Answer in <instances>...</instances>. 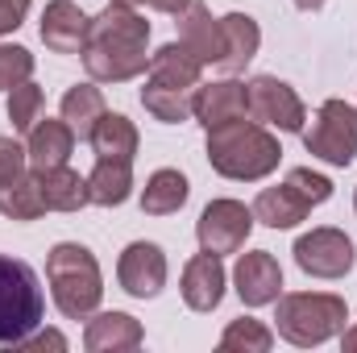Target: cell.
<instances>
[{
	"instance_id": "1",
	"label": "cell",
	"mask_w": 357,
	"mask_h": 353,
	"mask_svg": "<svg viewBox=\"0 0 357 353\" xmlns=\"http://www.w3.org/2000/svg\"><path fill=\"white\" fill-rule=\"evenodd\" d=\"M146 42H150V21L133 4L108 0L88 25L84 67L96 84H129L150 67Z\"/></svg>"
},
{
	"instance_id": "2",
	"label": "cell",
	"mask_w": 357,
	"mask_h": 353,
	"mask_svg": "<svg viewBox=\"0 0 357 353\" xmlns=\"http://www.w3.org/2000/svg\"><path fill=\"white\" fill-rule=\"evenodd\" d=\"M282 146L258 121H225L216 129H208V163L212 171L237 183H258L270 171H278Z\"/></svg>"
},
{
	"instance_id": "3",
	"label": "cell",
	"mask_w": 357,
	"mask_h": 353,
	"mask_svg": "<svg viewBox=\"0 0 357 353\" xmlns=\"http://www.w3.org/2000/svg\"><path fill=\"white\" fill-rule=\"evenodd\" d=\"M46 283H50V295L67 320H88L104 299L100 266L91 258V250L79 241H59L46 254Z\"/></svg>"
},
{
	"instance_id": "4",
	"label": "cell",
	"mask_w": 357,
	"mask_h": 353,
	"mask_svg": "<svg viewBox=\"0 0 357 353\" xmlns=\"http://www.w3.org/2000/svg\"><path fill=\"white\" fill-rule=\"evenodd\" d=\"M274 303H278V316H274L278 337L299 350L333 341L337 333H345V320H349L345 299L328 291H295V295H278Z\"/></svg>"
},
{
	"instance_id": "5",
	"label": "cell",
	"mask_w": 357,
	"mask_h": 353,
	"mask_svg": "<svg viewBox=\"0 0 357 353\" xmlns=\"http://www.w3.org/2000/svg\"><path fill=\"white\" fill-rule=\"evenodd\" d=\"M42 312H46V299L33 266L0 254V345L13 350L21 337H29L42 324Z\"/></svg>"
},
{
	"instance_id": "6",
	"label": "cell",
	"mask_w": 357,
	"mask_h": 353,
	"mask_svg": "<svg viewBox=\"0 0 357 353\" xmlns=\"http://www.w3.org/2000/svg\"><path fill=\"white\" fill-rule=\"evenodd\" d=\"M303 133V150L328 167H349L357 158V108L345 100H324Z\"/></svg>"
},
{
	"instance_id": "7",
	"label": "cell",
	"mask_w": 357,
	"mask_h": 353,
	"mask_svg": "<svg viewBox=\"0 0 357 353\" xmlns=\"http://www.w3.org/2000/svg\"><path fill=\"white\" fill-rule=\"evenodd\" d=\"M254 233V208H245L241 200H212L199 220H195V237L199 250L208 254H237Z\"/></svg>"
},
{
	"instance_id": "8",
	"label": "cell",
	"mask_w": 357,
	"mask_h": 353,
	"mask_svg": "<svg viewBox=\"0 0 357 353\" xmlns=\"http://www.w3.org/2000/svg\"><path fill=\"white\" fill-rule=\"evenodd\" d=\"M295 262L312 278H345L357 262V246L341 229H312L295 241Z\"/></svg>"
},
{
	"instance_id": "9",
	"label": "cell",
	"mask_w": 357,
	"mask_h": 353,
	"mask_svg": "<svg viewBox=\"0 0 357 353\" xmlns=\"http://www.w3.org/2000/svg\"><path fill=\"white\" fill-rule=\"evenodd\" d=\"M245 96H250V117L258 125H270L278 133H299L307 112H303V100L295 96L291 84L274 80V75H258L245 84Z\"/></svg>"
},
{
	"instance_id": "10",
	"label": "cell",
	"mask_w": 357,
	"mask_h": 353,
	"mask_svg": "<svg viewBox=\"0 0 357 353\" xmlns=\"http://www.w3.org/2000/svg\"><path fill=\"white\" fill-rule=\"evenodd\" d=\"M116 278L133 299H154L167 287V254L154 241H133L125 246L121 262H116Z\"/></svg>"
},
{
	"instance_id": "11",
	"label": "cell",
	"mask_w": 357,
	"mask_h": 353,
	"mask_svg": "<svg viewBox=\"0 0 357 353\" xmlns=\"http://www.w3.org/2000/svg\"><path fill=\"white\" fill-rule=\"evenodd\" d=\"M233 283H237V295L245 308H266L282 295V266L270 250L241 254L233 266Z\"/></svg>"
},
{
	"instance_id": "12",
	"label": "cell",
	"mask_w": 357,
	"mask_h": 353,
	"mask_svg": "<svg viewBox=\"0 0 357 353\" xmlns=\"http://www.w3.org/2000/svg\"><path fill=\"white\" fill-rule=\"evenodd\" d=\"M178 46L195 59V63H216L225 59V29H220V17L208 13L204 0H191L183 13H178Z\"/></svg>"
},
{
	"instance_id": "13",
	"label": "cell",
	"mask_w": 357,
	"mask_h": 353,
	"mask_svg": "<svg viewBox=\"0 0 357 353\" xmlns=\"http://www.w3.org/2000/svg\"><path fill=\"white\" fill-rule=\"evenodd\" d=\"M91 17L75 0H50L42 13V42L54 54H84Z\"/></svg>"
},
{
	"instance_id": "14",
	"label": "cell",
	"mask_w": 357,
	"mask_h": 353,
	"mask_svg": "<svg viewBox=\"0 0 357 353\" xmlns=\"http://www.w3.org/2000/svg\"><path fill=\"white\" fill-rule=\"evenodd\" d=\"M225 299V266L220 254L199 250L191 262L183 266V303L191 312H216Z\"/></svg>"
},
{
	"instance_id": "15",
	"label": "cell",
	"mask_w": 357,
	"mask_h": 353,
	"mask_svg": "<svg viewBox=\"0 0 357 353\" xmlns=\"http://www.w3.org/2000/svg\"><path fill=\"white\" fill-rule=\"evenodd\" d=\"M191 117H195L204 129H216V125H225V121H241V117H250L245 84H237V80H220V84L195 88Z\"/></svg>"
},
{
	"instance_id": "16",
	"label": "cell",
	"mask_w": 357,
	"mask_h": 353,
	"mask_svg": "<svg viewBox=\"0 0 357 353\" xmlns=\"http://www.w3.org/2000/svg\"><path fill=\"white\" fill-rule=\"evenodd\" d=\"M29 142H25V154H29V171H46V167H63L67 158H71V150H75V129L59 117V121H38L29 133H25Z\"/></svg>"
},
{
	"instance_id": "17",
	"label": "cell",
	"mask_w": 357,
	"mask_h": 353,
	"mask_svg": "<svg viewBox=\"0 0 357 353\" xmlns=\"http://www.w3.org/2000/svg\"><path fill=\"white\" fill-rule=\"evenodd\" d=\"M142 324L129 316V312H91L88 333H84V345L88 353H129L142 345Z\"/></svg>"
},
{
	"instance_id": "18",
	"label": "cell",
	"mask_w": 357,
	"mask_h": 353,
	"mask_svg": "<svg viewBox=\"0 0 357 353\" xmlns=\"http://www.w3.org/2000/svg\"><path fill=\"white\" fill-rule=\"evenodd\" d=\"M307 212H312V204H307L291 183L262 187L258 200H254V220H262L266 229H295Z\"/></svg>"
},
{
	"instance_id": "19",
	"label": "cell",
	"mask_w": 357,
	"mask_h": 353,
	"mask_svg": "<svg viewBox=\"0 0 357 353\" xmlns=\"http://www.w3.org/2000/svg\"><path fill=\"white\" fill-rule=\"evenodd\" d=\"M220 29H225V59H220V67H225L229 75H237V71H245V63L258 54L262 29H258V21H254L250 13H225V17H220Z\"/></svg>"
},
{
	"instance_id": "20",
	"label": "cell",
	"mask_w": 357,
	"mask_h": 353,
	"mask_svg": "<svg viewBox=\"0 0 357 353\" xmlns=\"http://www.w3.org/2000/svg\"><path fill=\"white\" fill-rule=\"evenodd\" d=\"M33 175H38V187H42V200H46V208H54V212H79L84 204H91L88 179L79 175V171H71L67 163H63V167L33 171Z\"/></svg>"
},
{
	"instance_id": "21",
	"label": "cell",
	"mask_w": 357,
	"mask_h": 353,
	"mask_svg": "<svg viewBox=\"0 0 357 353\" xmlns=\"http://www.w3.org/2000/svg\"><path fill=\"white\" fill-rule=\"evenodd\" d=\"M91 150H96V158H125V163H133V154H137V146H142V137H137V125L125 117V112H104L100 121H96V129H91Z\"/></svg>"
},
{
	"instance_id": "22",
	"label": "cell",
	"mask_w": 357,
	"mask_h": 353,
	"mask_svg": "<svg viewBox=\"0 0 357 353\" xmlns=\"http://www.w3.org/2000/svg\"><path fill=\"white\" fill-rule=\"evenodd\" d=\"M133 191V163L125 158H96V171L88 175V195L100 208H116L125 204Z\"/></svg>"
},
{
	"instance_id": "23",
	"label": "cell",
	"mask_w": 357,
	"mask_h": 353,
	"mask_svg": "<svg viewBox=\"0 0 357 353\" xmlns=\"http://www.w3.org/2000/svg\"><path fill=\"white\" fill-rule=\"evenodd\" d=\"M150 80L154 84H167V88H199V75H204V63H195L178 42H167L150 54Z\"/></svg>"
},
{
	"instance_id": "24",
	"label": "cell",
	"mask_w": 357,
	"mask_h": 353,
	"mask_svg": "<svg viewBox=\"0 0 357 353\" xmlns=\"http://www.w3.org/2000/svg\"><path fill=\"white\" fill-rule=\"evenodd\" d=\"M187 195H191L187 175L175 171V167H162V171L150 175L146 191H142V212L146 216H171V212H178L187 204Z\"/></svg>"
},
{
	"instance_id": "25",
	"label": "cell",
	"mask_w": 357,
	"mask_h": 353,
	"mask_svg": "<svg viewBox=\"0 0 357 353\" xmlns=\"http://www.w3.org/2000/svg\"><path fill=\"white\" fill-rule=\"evenodd\" d=\"M108 108H104V96L96 84H75V88H67L63 96V121L75 129V137L79 142H88L91 129H96V121L104 117Z\"/></svg>"
},
{
	"instance_id": "26",
	"label": "cell",
	"mask_w": 357,
	"mask_h": 353,
	"mask_svg": "<svg viewBox=\"0 0 357 353\" xmlns=\"http://www.w3.org/2000/svg\"><path fill=\"white\" fill-rule=\"evenodd\" d=\"M0 212L8 216V220H38L42 212H46V200H42V187H38V175L33 171H25V175H17L13 183H4L0 187Z\"/></svg>"
},
{
	"instance_id": "27",
	"label": "cell",
	"mask_w": 357,
	"mask_h": 353,
	"mask_svg": "<svg viewBox=\"0 0 357 353\" xmlns=\"http://www.w3.org/2000/svg\"><path fill=\"white\" fill-rule=\"evenodd\" d=\"M142 104H146V112H150L154 121H162V125H178V121L191 117L195 88H167V84L146 80V88H142Z\"/></svg>"
},
{
	"instance_id": "28",
	"label": "cell",
	"mask_w": 357,
	"mask_h": 353,
	"mask_svg": "<svg viewBox=\"0 0 357 353\" xmlns=\"http://www.w3.org/2000/svg\"><path fill=\"white\" fill-rule=\"evenodd\" d=\"M274 345V333H270L262 320H233L225 333H220V353H266Z\"/></svg>"
},
{
	"instance_id": "29",
	"label": "cell",
	"mask_w": 357,
	"mask_h": 353,
	"mask_svg": "<svg viewBox=\"0 0 357 353\" xmlns=\"http://www.w3.org/2000/svg\"><path fill=\"white\" fill-rule=\"evenodd\" d=\"M42 88L33 84V80H25V84H17V88H8V121H13V129L17 133H29L42 117Z\"/></svg>"
},
{
	"instance_id": "30",
	"label": "cell",
	"mask_w": 357,
	"mask_h": 353,
	"mask_svg": "<svg viewBox=\"0 0 357 353\" xmlns=\"http://www.w3.org/2000/svg\"><path fill=\"white\" fill-rule=\"evenodd\" d=\"M33 75V54L25 46H0V88H17Z\"/></svg>"
},
{
	"instance_id": "31",
	"label": "cell",
	"mask_w": 357,
	"mask_h": 353,
	"mask_svg": "<svg viewBox=\"0 0 357 353\" xmlns=\"http://www.w3.org/2000/svg\"><path fill=\"white\" fill-rule=\"evenodd\" d=\"M287 183L316 208V204H324L328 195H333V179L328 175H320V171H312V167H295L291 175H287Z\"/></svg>"
},
{
	"instance_id": "32",
	"label": "cell",
	"mask_w": 357,
	"mask_h": 353,
	"mask_svg": "<svg viewBox=\"0 0 357 353\" xmlns=\"http://www.w3.org/2000/svg\"><path fill=\"white\" fill-rule=\"evenodd\" d=\"M25 167H29L25 146H21V142H13V137H0V187H4V183H13L17 175H25Z\"/></svg>"
},
{
	"instance_id": "33",
	"label": "cell",
	"mask_w": 357,
	"mask_h": 353,
	"mask_svg": "<svg viewBox=\"0 0 357 353\" xmlns=\"http://www.w3.org/2000/svg\"><path fill=\"white\" fill-rule=\"evenodd\" d=\"M13 350H21V353H42V350H67V337H63V333H54V329H46V333H38V329H33V333H29V337H21V341H17V345H13Z\"/></svg>"
},
{
	"instance_id": "34",
	"label": "cell",
	"mask_w": 357,
	"mask_h": 353,
	"mask_svg": "<svg viewBox=\"0 0 357 353\" xmlns=\"http://www.w3.org/2000/svg\"><path fill=\"white\" fill-rule=\"evenodd\" d=\"M25 13H29V0H0V38L13 33L25 21Z\"/></svg>"
},
{
	"instance_id": "35",
	"label": "cell",
	"mask_w": 357,
	"mask_h": 353,
	"mask_svg": "<svg viewBox=\"0 0 357 353\" xmlns=\"http://www.w3.org/2000/svg\"><path fill=\"white\" fill-rule=\"evenodd\" d=\"M121 4H133V8H154V13H171V17H178L191 0H121Z\"/></svg>"
},
{
	"instance_id": "36",
	"label": "cell",
	"mask_w": 357,
	"mask_h": 353,
	"mask_svg": "<svg viewBox=\"0 0 357 353\" xmlns=\"http://www.w3.org/2000/svg\"><path fill=\"white\" fill-rule=\"evenodd\" d=\"M341 345H345L349 353H357V324H354V329H345V333H341Z\"/></svg>"
},
{
	"instance_id": "37",
	"label": "cell",
	"mask_w": 357,
	"mask_h": 353,
	"mask_svg": "<svg viewBox=\"0 0 357 353\" xmlns=\"http://www.w3.org/2000/svg\"><path fill=\"white\" fill-rule=\"evenodd\" d=\"M295 8H303V13H316V8H324V0H295Z\"/></svg>"
},
{
	"instance_id": "38",
	"label": "cell",
	"mask_w": 357,
	"mask_h": 353,
	"mask_svg": "<svg viewBox=\"0 0 357 353\" xmlns=\"http://www.w3.org/2000/svg\"><path fill=\"white\" fill-rule=\"evenodd\" d=\"M354 208H357V195H354Z\"/></svg>"
}]
</instances>
